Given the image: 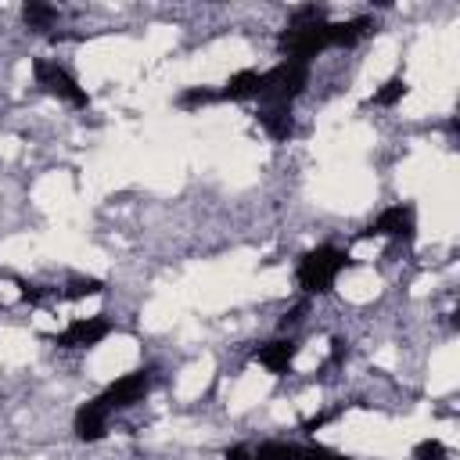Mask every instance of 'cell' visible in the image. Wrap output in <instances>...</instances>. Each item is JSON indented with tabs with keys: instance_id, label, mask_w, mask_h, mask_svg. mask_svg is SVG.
Returning <instances> with one entry per match:
<instances>
[{
	"instance_id": "cell-1",
	"label": "cell",
	"mask_w": 460,
	"mask_h": 460,
	"mask_svg": "<svg viewBox=\"0 0 460 460\" xmlns=\"http://www.w3.org/2000/svg\"><path fill=\"white\" fill-rule=\"evenodd\" d=\"M352 266V255L338 244H316L309 248L302 259H298V270H295V280L305 295H327L338 280L341 270Z\"/></svg>"
},
{
	"instance_id": "cell-2",
	"label": "cell",
	"mask_w": 460,
	"mask_h": 460,
	"mask_svg": "<svg viewBox=\"0 0 460 460\" xmlns=\"http://www.w3.org/2000/svg\"><path fill=\"white\" fill-rule=\"evenodd\" d=\"M277 50L284 54V61L309 65L316 54L327 50V18H320V22H288L277 32Z\"/></svg>"
},
{
	"instance_id": "cell-3",
	"label": "cell",
	"mask_w": 460,
	"mask_h": 460,
	"mask_svg": "<svg viewBox=\"0 0 460 460\" xmlns=\"http://www.w3.org/2000/svg\"><path fill=\"white\" fill-rule=\"evenodd\" d=\"M309 83V65L298 61H277L270 72H262L259 79V104H295V97L305 90Z\"/></svg>"
},
{
	"instance_id": "cell-4",
	"label": "cell",
	"mask_w": 460,
	"mask_h": 460,
	"mask_svg": "<svg viewBox=\"0 0 460 460\" xmlns=\"http://www.w3.org/2000/svg\"><path fill=\"white\" fill-rule=\"evenodd\" d=\"M32 75H36V83H40L47 93L68 101L72 108H90V93L79 86V79H75L65 65L47 61V58H36V61H32Z\"/></svg>"
},
{
	"instance_id": "cell-5",
	"label": "cell",
	"mask_w": 460,
	"mask_h": 460,
	"mask_svg": "<svg viewBox=\"0 0 460 460\" xmlns=\"http://www.w3.org/2000/svg\"><path fill=\"white\" fill-rule=\"evenodd\" d=\"M151 381H155V370H151V367H140V370H129V374H122L119 381H111L97 399H101L108 410H126V406L144 402V395L151 392Z\"/></svg>"
},
{
	"instance_id": "cell-6",
	"label": "cell",
	"mask_w": 460,
	"mask_h": 460,
	"mask_svg": "<svg viewBox=\"0 0 460 460\" xmlns=\"http://www.w3.org/2000/svg\"><path fill=\"white\" fill-rule=\"evenodd\" d=\"M359 237H392V241H413L417 237V208L406 205H388Z\"/></svg>"
},
{
	"instance_id": "cell-7",
	"label": "cell",
	"mask_w": 460,
	"mask_h": 460,
	"mask_svg": "<svg viewBox=\"0 0 460 460\" xmlns=\"http://www.w3.org/2000/svg\"><path fill=\"white\" fill-rule=\"evenodd\" d=\"M108 334H111V323L97 313V316H79V320H72L61 334H54V345H61V349H93V345H101Z\"/></svg>"
},
{
	"instance_id": "cell-8",
	"label": "cell",
	"mask_w": 460,
	"mask_h": 460,
	"mask_svg": "<svg viewBox=\"0 0 460 460\" xmlns=\"http://www.w3.org/2000/svg\"><path fill=\"white\" fill-rule=\"evenodd\" d=\"M108 413H111V410H108L101 399L83 402V406L75 410V417H72L75 438H79V442H101V438L108 435Z\"/></svg>"
},
{
	"instance_id": "cell-9",
	"label": "cell",
	"mask_w": 460,
	"mask_h": 460,
	"mask_svg": "<svg viewBox=\"0 0 460 460\" xmlns=\"http://www.w3.org/2000/svg\"><path fill=\"white\" fill-rule=\"evenodd\" d=\"M374 29H377L374 14H356V18H345V22H327V47H356Z\"/></svg>"
},
{
	"instance_id": "cell-10",
	"label": "cell",
	"mask_w": 460,
	"mask_h": 460,
	"mask_svg": "<svg viewBox=\"0 0 460 460\" xmlns=\"http://www.w3.org/2000/svg\"><path fill=\"white\" fill-rule=\"evenodd\" d=\"M298 349H302V345L288 334V338H273V341L259 345V349H255V359H259L270 374H288L291 363H295V356H298Z\"/></svg>"
},
{
	"instance_id": "cell-11",
	"label": "cell",
	"mask_w": 460,
	"mask_h": 460,
	"mask_svg": "<svg viewBox=\"0 0 460 460\" xmlns=\"http://www.w3.org/2000/svg\"><path fill=\"white\" fill-rule=\"evenodd\" d=\"M255 119H259V126H262L273 140H291V137H295V115H291V104H259Z\"/></svg>"
},
{
	"instance_id": "cell-12",
	"label": "cell",
	"mask_w": 460,
	"mask_h": 460,
	"mask_svg": "<svg viewBox=\"0 0 460 460\" xmlns=\"http://www.w3.org/2000/svg\"><path fill=\"white\" fill-rule=\"evenodd\" d=\"M259 79H262V72H255V68L234 72V75L223 83L219 101H252V97H259Z\"/></svg>"
},
{
	"instance_id": "cell-13",
	"label": "cell",
	"mask_w": 460,
	"mask_h": 460,
	"mask_svg": "<svg viewBox=\"0 0 460 460\" xmlns=\"http://www.w3.org/2000/svg\"><path fill=\"white\" fill-rule=\"evenodd\" d=\"M58 7L54 4H43V0H29L25 7H22V22L32 29V32H47V29H54L58 25Z\"/></svg>"
},
{
	"instance_id": "cell-14",
	"label": "cell",
	"mask_w": 460,
	"mask_h": 460,
	"mask_svg": "<svg viewBox=\"0 0 460 460\" xmlns=\"http://www.w3.org/2000/svg\"><path fill=\"white\" fill-rule=\"evenodd\" d=\"M406 79L402 75H392V79H385L381 83V90H374L370 97H367V104L363 108H392V104H399L402 97H406Z\"/></svg>"
},
{
	"instance_id": "cell-15",
	"label": "cell",
	"mask_w": 460,
	"mask_h": 460,
	"mask_svg": "<svg viewBox=\"0 0 460 460\" xmlns=\"http://www.w3.org/2000/svg\"><path fill=\"white\" fill-rule=\"evenodd\" d=\"M255 460H298V442H280V438H266L259 442V449H252Z\"/></svg>"
},
{
	"instance_id": "cell-16",
	"label": "cell",
	"mask_w": 460,
	"mask_h": 460,
	"mask_svg": "<svg viewBox=\"0 0 460 460\" xmlns=\"http://www.w3.org/2000/svg\"><path fill=\"white\" fill-rule=\"evenodd\" d=\"M101 291H104V280H97V277H68L61 298L65 302H79V298H90V295H101Z\"/></svg>"
},
{
	"instance_id": "cell-17",
	"label": "cell",
	"mask_w": 460,
	"mask_h": 460,
	"mask_svg": "<svg viewBox=\"0 0 460 460\" xmlns=\"http://www.w3.org/2000/svg\"><path fill=\"white\" fill-rule=\"evenodd\" d=\"M219 101V90H208V86H187L180 97H176V104L180 108H205V104H216Z\"/></svg>"
},
{
	"instance_id": "cell-18",
	"label": "cell",
	"mask_w": 460,
	"mask_h": 460,
	"mask_svg": "<svg viewBox=\"0 0 460 460\" xmlns=\"http://www.w3.org/2000/svg\"><path fill=\"white\" fill-rule=\"evenodd\" d=\"M410 460H449V449H446V442H438V438H420V442L413 446Z\"/></svg>"
},
{
	"instance_id": "cell-19",
	"label": "cell",
	"mask_w": 460,
	"mask_h": 460,
	"mask_svg": "<svg viewBox=\"0 0 460 460\" xmlns=\"http://www.w3.org/2000/svg\"><path fill=\"white\" fill-rule=\"evenodd\" d=\"M320 18H327V11L320 4H298L288 22H320Z\"/></svg>"
},
{
	"instance_id": "cell-20",
	"label": "cell",
	"mask_w": 460,
	"mask_h": 460,
	"mask_svg": "<svg viewBox=\"0 0 460 460\" xmlns=\"http://www.w3.org/2000/svg\"><path fill=\"white\" fill-rule=\"evenodd\" d=\"M18 288H22V302H29V305H40V302L47 298V288H40V284L18 280Z\"/></svg>"
},
{
	"instance_id": "cell-21",
	"label": "cell",
	"mask_w": 460,
	"mask_h": 460,
	"mask_svg": "<svg viewBox=\"0 0 460 460\" xmlns=\"http://www.w3.org/2000/svg\"><path fill=\"white\" fill-rule=\"evenodd\" d=\"M305 309H309V302H305V298H302V302H298L295 309H288V313L280 316V331H288V327H295V323H298V320L305 316Z\"/></svg>"
},
{
	"instance_id": "cell-22",
	"label": "cell",
	"mask_w": 460,
	"mask_h": 460,
	"mask_svg": "<svg viewBox=\"0 0 460 460\" xmlns=\"http://www.w3.org/2000/svg\"><path fill=\"white\" fill-rule=\"evenodd\" d=\"M327 420H334V413H316V417H309V420H302V431H316V428H323Z\"/></svg>"
},
{
	"instance_id": "cell-23",
	"label": "cell",
	"mask_w": 460,
	"mask_h": 460,
	"mask_svg": "<svg viewBox=\"0 0 460 460\" xmlns=\"http://www.w3.org/2000/svg\"><path fill=\"white\" fill-rule=\"evenodd\" d=\"M223 460H255V456H252L248 446H230V449L223 453Z\"/></svg>"
},
{
	"instance_id": "cell-24",
	"label": "cell",
	"mask_w": 460,
	"mask_h": 460,
	"mask_svg": "<svg viewBox=\"0 0 460 460\" xmlns=\"http://www.w3.org/2000/svg\"><path fill=\"white\" fill-rule=\"evenodd\" d=\"M327 460H352V456H349V453H334V449H331V453H327Z\"/></svg>"
}]
</instances>
